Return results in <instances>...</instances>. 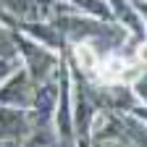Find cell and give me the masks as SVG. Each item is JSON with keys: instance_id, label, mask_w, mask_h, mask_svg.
I'll use <instances>...</instances> for the list:
<instances>
[{"instance_id": "obj_1", "label": "cell", "mask_w": 147, "mask_h": 147, "mask_svg": "<svg viewBox=\"0 0 147 147\" xmlns=\"http://www.w3.org/2000/svg\"><path fill=\"white\" fill-rule=\"evenodd\" d=\"M76 61H79V66L89 74V76H95L102 84H123V82H129L126 74L131 71V63L116 58V55H108L105 61H97L92 45H87V42L76 45Z\"/></svg>"}, {"instance_id": "obj_2", "label": "cell", "mask_w": 147, "mask_h": 147, "mask_svg": "<svg viewBox=\"0 0 147 147\" xmlns=\"http://www.w3.org/2000/svg\"><path fill=\"white\" fill-rule=\"evenodd\" d=\"M137 63H147V42L139 45V53H137Z\"/></svg>"}]
</instances>
